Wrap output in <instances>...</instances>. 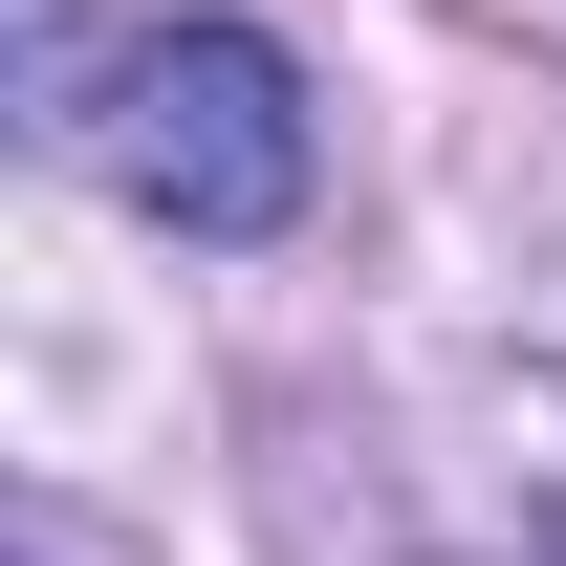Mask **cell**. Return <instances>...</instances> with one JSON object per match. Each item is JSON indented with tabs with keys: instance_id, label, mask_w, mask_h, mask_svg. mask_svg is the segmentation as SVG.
<instances>
[{
	"instance_id": "6da1fadb",
	"label": "cell",
	"mask_w": 566,
	"mask_h": 566,
	"mask_svg": "<svg viewBox=\"0 0 566 566\" xmlns=\"http://www.w3.org/2000/svg\"><path fill=\"white\" fill-rule=\"evenodd\" d=\"M44 132L175 240H283L305 218V66L262 22H44Z\"/></svg>"
},
{
	"instance_id": "7a4b0ae2",
	"label": "cell",
	"mask_w": 566,
	"mask_h": 566,
	"mask_svg": "<svg viewBox=\"0 0 566 566\" xmlns=\"http://www.w3.org/2000/svg\"><path fill=\"white\" fill-rule=\"evenodd\" d=\"M22 566H66V523H44V545H22Z\"/></svg>"
},
{
	"instance_id": "3957f363",
	"label": "cell",
	"mask_w": 566,
	"mask_h": 566,
	"mask_svg": "<svg viewBox=\"0 0 566 566\" xmlns=\"http://www.w3.org/2000/svg\"><path fill=\"white\" fill-rule=\"evenodd\" d=\"M545 566H566V501H545Z\"/></svg>"
}]
</instances>
